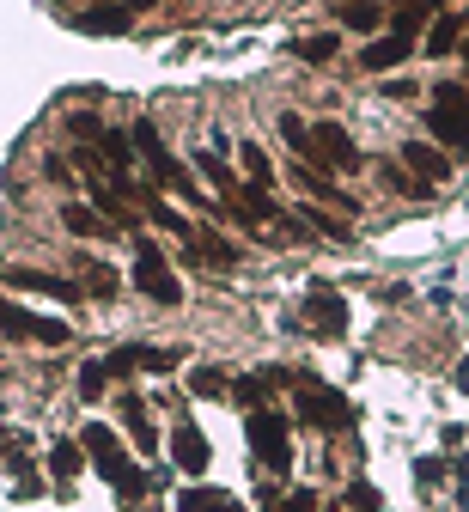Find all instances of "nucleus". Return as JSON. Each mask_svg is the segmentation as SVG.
I'll return each mask as SVG.
<instances>
[{"mask_svg": "<svg viewBox=\"0 0 469 512\" xmlns=\"http://www.w3.org/2000/svg\"><path fill=\"white\" fill-rule=\"evenodd\" d=\"M128 141H134V147H141V153L153 159V171L165 177V189H177L183 202H201V189H195V177H189V171H183V165L171 159V147L159 141V128H153V122H134V135H128Z\"/></svg>", "mask_w": 469, "mask_h": 512, "instance_id": "nucleus-5", "label": "nucleus"}, {"mask_svg": "<svg viewBox=\"0 0 469 512\" xmlns=\"http://www.w3.org/2000/svg\"><path fill=\"white\" fill-rule=\"evenodd\" d=\"M415 470H421V482H439V476H445V464H439V458H421Z\"/></svg>", "mask_w": 469, "mask_h": 512, "instance_id": "nucleus-37", "label": "nucleus"}, {"mask_svg": "<svg viewBox=\"0 0 469 512\" xmlns=\"http://www.w3.org/2000/svg\"><path fill=\"white\" fill-rule=\"evenodd\" d=\"M427 128L445 141V153H469V86H439V104L427 116Z\"/></svg>", "mask_w": 469, "mask_h": 512, "instance_id": "nucleus-3", "label": "nucleus"}, {"mask_svg": "<svg viewBox=\"0 0 469 512\" xmlns=\"http://www.w3.org/2000/svg\"><path fill=\"white\" fill-rule=\"evenodd\" d=\"M299 421L317 433H342V427H354V403L323 378H299Z\"/></svg>", "mask_w": 469, "mask_h": 512, "instance_id": "nucleus-2", "label": "nucleus"}, {"mask_svg": "<svg viewBox=\"0 0 469 512\" xmlns=\"http://www.w3.org/2000/svg\"><path fill=\"white\" fill-rule=\"evenodd\" d=\"M80 275H86V293H98V299H116V275H110V269H98V263H86Z\"/></svg>", "mask_w": 469, "mask_h": 512, "instance_id": "nucleus-32", "label": "nucleus"}, {"mask_svg": "<svg viewBox=\"0 0 469 512\" xmlns=\"http://www.w3.org/2000/svg\"><path fill=\"white\" fill-rule=\"evenodd\" d=\"M457 49H463V55H469V37H463V43H457Z\"/></svg>", "mask_w": 469, "mask_h": 512, "instance_id": "nucleus-42", "label": "nucleus"}, {"mask_svg": "<svg viewBox=\"0 0 469 512\" xmlns=\"http://www.w3.org/2000/svg\"><path fill=\"white\" fill-rule=\"evenodd\" d=\"M287 512H317V494H287Z\"/></svg>", "mask_w": 469, "mask_h": 512, "instance_id": "nucleus-38", "label": "nucleus"}, {"mask_svg": "<svg viewBox=\"0 0 469 512\" xmlns=\"http://www.w3.org/2000/svg\"><path fill=\"white\" fill-rule=\"evenodd\" d=\"M61 226L74 232V238H116V226H110L92 202H67V208H61Z\"/></svg>", "mask_w": 469, "mask_h": 512, "instance_id": "nucleus-15", "label": "nucleus"}, {"mask_svg": "<svg viewBox=\"0 0 469 512\" xmlns=\"http://www.w3.org/2000/svg\"><path fill=\"white\" fill-rule=\"evenodd\" d=\"M439 7H445V0H396V19H390V31H396V37H415L427 19H439Z\"/></svg>", "mask_w": 469, "mask_h": 512, "instance_id": "nucleus-17", "label": "nucleus"}, {"mask_svg": "<svg viewBox=\"0 0 469 512\" xmlns=\"http://www.w3.org/2000/svg\"><path fill=\"white\" fill-rule=\"evenodd\" d=\"M463 31H469V13H463Z\"/></svg>", "mask_w": 469, "mask_h": 512, "instance_id": "nucleus-44", "label": "nucleus"}, {"mask_svg": "<svg viewBox=\"0 0 469 512\" xmlns=\"http://www.w3.org/2000/svg\"><path fill=\"white\" fill-rule=\"evenodd\" d=\"M195 165H201V177H208V183L220 189V196H226V202L238 196V177H232V171H226V165H220L214 153H195Z\"/></svg>", "mask_w": 469, "mask_h": 512, "instance_id": "nucleus-26", "label": "nucleus"}, {"mask_svg": "<svg viewBox=\"0 0 469 512\" xmlns=\"http://www.w3.org/2000/svg\"><path fill=\"white\" fill-rule=\"evenodd\" d=\"M171 464L189 470V476H201V470H208V439H201L195 427H177L171 433Z\"/></svg>", "mask_w": 469, "mask_h": 512, "instance_id": "nucleus-14", "label": "nucleus"}, {"mask_svg": "<svg viewBox=\"0 0 469 512\" xmlns=\"http://www.w3.org/2000/svg\"><path fill=\"white\" fill-rule=\"evenodd\" d=\"M0 281H7V287H25V293H43V299H67V305L86 293V287H74V281H61V275H43V269H7Z\"/></svg>", "mask_w": 469, "mask_h": 512, "instance_id": "nucleus-11", "label": "nucleus"}, {"mask_svg": "<svg viewBox=\"0 0 469 512\" xmlns=\"http://www.w3.org/2000/svg\"><path fill=\"white\" fill-rule=\"evenodd\" d=\"M305 226H317L323 238H348V226H342V220H329V214H317V208H305Z\"/></svg>", "mask_w": 469, "mask_h": 512, "instance_id": "nucleus-33", "label": "nucleus"}, {"mask_svg": "<svg viewBox=\"0 0 469 512\" xmlns=\"http://www.w3.org/2000/svg\"><path fill=\"white\" fill-rule=\"evenodd\" d=\"M134 287H141L147 299H159V305H177V299H183V287H177L171 263H165V256H159L147 238L134 244Z\"/></svg>", "mask_w": 469, "mask_h": 512, "instance_id": "nucleus-6", "label": "nucleus"}, {"mask_svg": "<svg viewBox=\"0 0 469 512\" xmlns=\"http://www.w3.org/2000/svg\"><path fill=\"white\" fill-rule=\"evenodd\" d=\"M80 445H86V458L98 464V476H104V482H110V488H116L122 500H141V494H147V476H141V470L128 464V452H122V439H116V433H110L104 421L80 427Z\"/></svg>", "mask_w": 469, "mask_h": 512, "instance_id": "nucleus-1", "label": "nucleus"}, {"mask_svg": "<svg viewBox=\"0 0 469 512\" xmlns=\"http://www.w3.org/2000/svg\"><path fill=\"white\" fill-rule=\"evenodd\" d=\"M293 183L305 189V196H317V202H329V208H342V214H360V202L348 196V189H335V183H329V171H311V165H293Z\"/></svg>", "mask_w": 469, "mask_h": 512, "instance_id": "nucleus-13", "label": "nucleus"}, {"mask_svg": "<svg viewBox=\"0 0 469 512\" xmlns=\"http://www.w3.org/2000/svg\"><path fill=\"white\" fill-rule=\"evenodd\" d=\"M122 7H128V13H147V7H159V0H122Z\"/></svg>", "mask_w": 469, "mask_h": 512, "instance_id": "nucleus-40", "label": "nucleus"}, {"mask_svg": "<svg viewBox=\"0 0 469 512\" xmlns=\"http://www.w3.org/2000/svg\"><path fill=\"white\" fill-rule=\"evenodd\" d=\"M415 92H421L415 80H384V98H415Z\"/></svg>", "mask_w": 469, "mask_h": 512, "instance_id": "nucleus-35", "label": "nucleus"}, {"mask_svg": "<svg viewBox=\"0 0 469 512\" xmlns=\"http://www.w3.org/2000/svg\"><path fill=\"white\" fill-rule=\"evenodd\" d=\"M311 147H317V159H323V171L335 165V171H360V147H354V135L342 122H317L311 128Z\"/></svg>", "mask_w": 469, "mask_h": 512, "instance_id": "nucleus-8", "label": "nucleus"}, {"mask_svg": "<svg viewBox=\"0 0 469 512\" xmlns=\"http://www.w3.org/2000/svg\"><path fill=\"white\" fill-rule=\"evenodd\" d=\"M0 452H7V433H0Z\"/></svg>", "mask_w": 469, "mask_h": 512, "instance_id": "nucleus-43", "label": "nucleus"}, {"mask_svg": "<svg viewBox=\"0 0 469 512\" xmlns=\"http://www.w3.org/2000/svg\"><path fill=\"white\" fill-rule=\"evenodd\" d=\"M457 43H463V19H457V13H439V19H433V31H427V43H421V49H427V55H451V49H457Z\"/></svg>", "mask_w": 469, "mask_h": 512, "instance_id": "nucleus-23", "label": "nucleus"}, {"mask_svg": "<svg viewBox=\"0 0 469 512\" xmlns=\"http://www.w3.org/2000/svg\"><path fill=\"white\" fill-rule=\"evenodd\" d=\"M43 177H55V183H74V171H67V159H43Z\"/></svg>", "mask_w": 469, "mask_h": 512, "instance_id": "nucleus-36", "label": "nucleus"}, {"mask_svg": "<svg viewBox=\"0 0 469 512\" xmlns=\"http://www.w3.org/2000/svg\"><path fill=\"white\" fill-rule=\"evenodd\" d=\"M147 214H153V226H165V232H177V238H189V232H195V226H189V220H183V214H177V208H165V202H159V196H153V202H147Z\"/></svg>", "mask_w": 469, "mask_h": 512, "instance_id": "nucleus-30", "label": "nucleus"}, {"mask_svg": "<svg viewBox=\"0 0 469 512\" xmlns=\"http://www.w3.org/2000/svg\"><path fill=\"white\" fill-rule=\"evenodd\" d=\"M378 19H384V13L372 7V0H342V25H348V31H378Z\"/></svg>", "mask_w": 469, "mask_h": 512, "instance_id": "nucleus-27", "label": "nucleus"}, {"mask_svg": "<svg viewBox=\"0 0 469 512\" xmlns=\"http://www.w3.org/2000/svg\"><path fill=\"white\" fill-rule=\"evenodd\" d=\"M128 7H92V13H80V31L86 37H116V31H128Z\"/></svg>", "mask_w": 469, "mask_h": 512, "instance_id": "nucleus-20", "label": "nucleus"}, {"mask_svg": "<svg viewBox=\"0 0 469 512\" xmlns=\"http://www.w3.org/2000/svg\"><path fill=\"white\" fill-rule=\"evenodd\" d=\"M305 317H311L317 336H342L348 330V305H342V293H335V287H311L305 293Z\"/></svg>", "mask_w": 469, "mask_h": 512, "instance_id": "nucleus-9", "label": "nucleus"}, {"mask_svg": "<svg viewBox=\"0 0 469 512\" xmlns=\"http://www.w3.org/2000/svg\"><path fill=\"white\" fill-rule=\"evenodd\" d=\"M189 391H195V397H226L232 378H226L220 366H195V372H189Z\"/></svg>", "mask_w": 469, "mask_h": 512, "instance_id": "nucleus-24", "label": "nucleus"}, {"mask_svg": "<svg viewBox=\"0 0 469 512\" xmlns=\"http://www.w3.org/2000/svg\"><path fill=\"white\" fill-rule=\"evenodd\" d=\"M402 171H415L421 183H433V177H451V153H439V147H427V141H402V159H396Z\"/></svg>", "mask_w": 469, "mask_h": 512, "instance_id": "nucleus-12", "label": "nucleus"}, {"mask_svg": "<svg viewBox=\"0 0 469 512\" xmlns=\"http://www.w3.org/2000/svg\"><path fill=\"white\" fill-rule=\"evenodd\" d=\"M177 512H238V500L220 494V488H183L177 494Z\"/></svg>", "mask_w": 469, "mask_h": 512, "instance_id": "nucleus-22", "label": "nucleus"}, {"mask_svg": "<svg viewBox=\"0 0 469 512\" xmlns=\"http://www.w3.org/2000/svg\"><path fill=\"white\" fill-rule=\"evenodd\" d=\"M80 470H86V445H80V439H55V445H49V476H55V482H74Z\"/></svg>", "mask_w": 469, "mask_h": 512, "instance_id": "nucleus-18", "label": "nucleus"}, {"mask_svg": "<svg viewBox=\"0 0 469 512\" xmlns=\"http://www.w3.org/2000/svg\"><path fill=\"white\" fill-rule=\"evenodd\" d=\"M122 421H128V433H134V445L153 458L159 452V433H153V421H147V409H141V397H122Z\"/></svg>", "mask_w": 469, "mask_h": 512, "instance_id": "nucleus-21", "label": "nucleus"}, {"mask_svg": "<svg viewBox=\"0 0 469 512\" xmlns=\"http://www.w3.org/2000/svg\"><path fill=\"white\" fill-rule=\"evenodd\" d=\"M0 336L37 342V348H67V342H74V330H67V324H55V317H37V311H19L13 299H0Z\"/></svg>", "mask_w": 469, "mask_h": 512, "instance_id": "nucleus-4", "label": "nucleus"}, {"mask_svg": "<svg viewBox=\"0 0 469 512\" xmlns=\"http://www.w3.org/2000/svg\"><path fill=\"white\" fill-rule=\"evenodd\" d=\"M457 391H469V360H457Z\"/></svg>", "mask_w": 469, "mask_h": 512, "instance_id": "nucleus-41", "label": "nucleus"}, {"mask_svg": "<svg viewBox=\"0 0 469 512\" xmlns=\"http://www.w3.org/2000/svg\"><path fill=\"white\" fill-rule=\"evenodd\" d=\"M238 159H244V171H250V183H256V189L275 183V165H268V153H262L256 141H244V147H238Z\"/></svg>", "mask_w": 469, "mask_h": 512, "instance_id": "nucleus-25", "label": "nucleus"}, {"mask_svg": "<svg viewBox=\"0 0 469 512\" xmlns=\"http://www.w3.org/2000/svg\"><path fill=\"white\" fill-rule=\"evenodd\" d=\"M67 128H74V135H80V141H98V135H104V122H98V116H86V110H80L74 122H67Z\"/></svg>", "mask_w": 469, "mask_h": 512, "instance_id": "nucleus-34", "label": "nucleus"}, {"mask_svg": "<svg viewBox=\"0 0 469 512\" xmlns=\"http://www.w3.org/2000/svg\"><path fill=\"white\" fill-rule=\"evenodd\" d=\"M305 61H329L335 49H342V37H335V31H323V37H305V43H293Z\"/></svg>", "mask_w": 469, "mask_h": 512, "instance_id": "nucleus-31", "label": "nucleus"}, {"mask_svg": "<svg viewBox=\"0 0 469 512\" xmlns=\"http://www.w3.org/2000/svg\"><path fill=\"white\" fill-rule=\"evenodd\" d=\"M457 500H463V506H469V458H463V464H457Z\"/></svg>", "mask_w": 469, "mask_h": 512, "instance_id": "nucleus-39", "label": "nucleus"}, {"mask_svg": "<svg viewBox=\"0 0 469 512\" xmlns=\"http://www.w3.org/2000/svg\"><path fill=\"white\" fill-rule=\"evenodd\" d=\"M378 177L396 189V196H427V183H421L415 171H402V165H378Z\"/></svg>", "mask_w": 469, "mask_h": 512, "instance_id": "nucleus-28", "label": "nucleus"}, {"mask_svg": "<svg viewBox=\"0 0 469 512\" xmlns=\"http://www.w3.org/2000/svg\"><path fill=\"white\" fill-rule=\"evenodd\" d=\"M415 49H421L415 37H396V31H390V37H378V43L360 49V68H366V74H390V68H402Z\"/></svg>", "mask_w": 469, "mask_h": 512, "instance_id": "nucleus-10", "label": "nucleus"}, {"mask_svg": "<svg viewBox=\"0 0 469 512\" xmlns=\"http://www.w3.org/2000/svg\"><path fill=\"white\" fill-rule=\"evenodd\" d=\"M104 384H110L104 360H86V366H80V397H86V403H98V397H104Z\"/></svg>", "mask_w": 469, "mask_h": 512, "instance_id": "nucleus-29", "label": "nucleus"}, {"mask_svg": "<svg viewBox=\"0 0 469 512\" xmlns=\"http://www.w3.org/2000/svg\"><path fill=\"white\" fill-rule=\"evenodd\" d=\"M250 452H256L268 470H293V439H287V421H281V415H268V409H256V415H250Z\"/></svg>", "mask_w": 469, "mask_h": 512, "instance_id": "nucleus-7", "label": "nucleus"}, {"mask_svg": "<svg viewBox=\"0 0 469 512\" xmlns=\"http://www.w3.org/2000/svg\"><path fill=\"white\" fill-rule=\"evenodd\" d=\"M92 208H98V214H104L116 232H122V226H141L134 202H122V189H110V183H98V189H92Z\"/></svg>", "mask_w": 469, "mask_h": 512, "instance_id": "nucleus-19", "label": "nucleus"}, {"mask_svg": "<svg viewBox=\"0 0 469 512\" xmlns=\"http://www.w3.org/2000/svg\"><path fill=\"white\" fill-rule=\"evenodd\" d=\"M189 256H195V263H214V269H232L238 244H226L220 232H189Z\"/></svg>", "mask_w": 469, "mask_h": 512, "instance_id": "nucleus-16", "label": "nucleus"}]
</instances>
